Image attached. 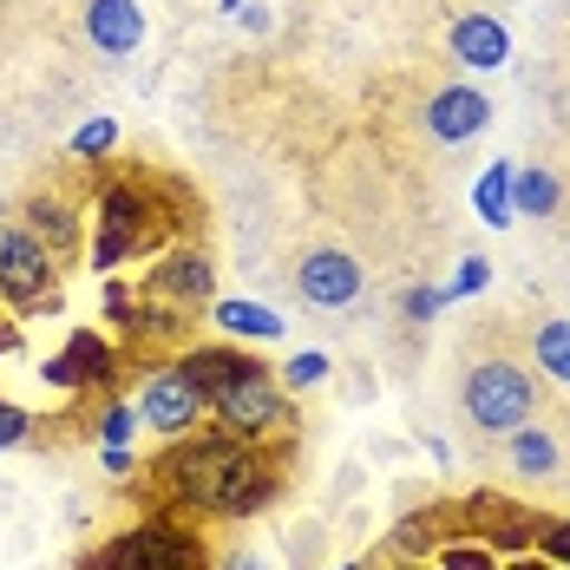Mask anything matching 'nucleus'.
Wrapping results in <instances>:
<instances>
[{
  "instance_id": "nucleus-1",
  "label": "nucleus",
  "mask_w": 570,
  "mask_h": 570,
  "mask_svg": "<svg viewBox=\"0 0 570 570\" xmlns=\"http://www.w3.org/2000/svg\"><path fill=\"white\" fill-rule=\"evenodd\" d=\"M165 243V224H158V204L145 184H99V229H92V269L112 276L118 263L145 256Z\"/></svg>"
},
{
  "instance_id": "nucleus-2",
  "label": "nucleus",
  "mask_w": 570,
  "mask_h": 570,
  "mask_svg": "<svg viewBox=\"0 0 570 570\" xmlns=\"http://www.w3.org/2000/svg\"><path fill=\"white\" fill-rule=\"evenodd\" d=\"M243 446L249 440H229L224 426L217 433H184L151 472H158V485H165V499H171L177 512H210L217 505V485H224V472L236 465Z\"/></svg>"
},
{
  "instance_id": "nucleus-3",
  "label": "nucleus",
  "mask_w": 570,
  "mask_h": 570,
  "mask_svg": "<svg viewBox=\"0 0 570 570\" xmlns=\"http://www.w3.org/2000/svg\"><path fill=\"white\" fill-rule=\"evenodd\" d=\"M92 570H217V564H210L204 538L184 531L177 518H145V524L106 538L99 558H92Z\"/></svg>"
},
{
  "instance_id": "nucleus-4",
  "label": "nucleus",
  "mask_w": 570,
  "mask_h": 570,
  "mask_svg": "<svg viewBox=\"0 0 570 570\" xmlns=\"http://www.w3.org/2000/svg\"><path fill=\"white\" fill-rule=\"evenodd\" d=\"M531 406H538V387H531V374L518 361H505V354L472 361V374H465V413H472L479 433H505L512 440L518 426L531 420Z\"/></svg>"
},
{
  "instance_id": "nucleus-5",
  "label": "nucleus",
  "mask_w": 570,
  "mask_h": 570,
  "mask_svg": "<svg viewBox=\"0 0 570 570\" xmlns=\"http://www.w3.org/2000/svg\"><path fill=\"white\" fill-rule=\"evenodd\" d=\"M210 413H217V426H224L229 440H249V446H263L269 433H283L288 420H295L283 381H276L269 367H256V374L217 387V394H210Z\"/></svg>"
},
{
  "instance_id": "nucleus-6",
  "label": "nucleus",
  "mask_w": 570,
  "mask_h": 570,
  "mask_svg": "<svg viewBox=\"0 0 570 570\" xmlns=\"http://www.w3.org/2000/svg\"><path fill=\"white\" fill-rule=\"evenodd\" d=\"M138 420L151 426V433H165V440H184V433H197L204 426V406L210 394L190 381V367L184 361H165V367H151L145 381H138Z\"/></svg>"
},
{
  "instance_id": "nucleus-7",
  "label": "nucleus",
  "mask_w": 570,
  "mask_h": 570,
  "mask_svg": "<svg viewBox=\"0 0 570 570\" xmlns=\"http://www.w3.org/2000/svg\"><path fill=\"white\" fill-rule=\"evenodd\" d=\"M53 263H59V256L27 224L0 229V302H7V308H40V302L53 308V302H59Z\"/></svg>"
},
{
  "instance_id": "nucleus-8",
  "label": "nucleus",
  "mask_w": 570,
  "mask_h": 570,
  "mask_svg": "<svg viewBox=\"0 0 570 570\" xmlns=\"http://www.w3.org/2000/svg\"><path fill=\"white\" fill-rule=\"evenodd\" d=\"M276 492H283V465L269 446H243L236 465L224 472V485H217V505L210 518H256L276 505Z\"/></svg>"
},
{
  "instance_id": "nucleus-9",
  "label": "nucleus",
  "mask_w": 570,
  "mask_h": 570,
  "mask_svg": "<svg viewBox=\"0 0 570 570\" xmlns=\"http://www.w3.org/2000/svg\"><path fill=\"white\" fill-rule=\"evenodd\" d=\"M145 295L165 308H210L217 302V263L204 249H165L145 269Z\"/></svg>"
},
{
  "instance_id": "nucleus-10",
  "label": "nucleus",
  "mask_w": 570,
  "mask_h": 570,
  "mask_svg": "<svg viewBox=\"0 0 570 570\" xmlns=\"http://www.w3.org/2000/svg\"><path fill=\"white\" fill-rule=\"evenodd\" d=\"M361 263L347 256V249H308L302 263H295V295L302 302H315V308H347L354 295H361Z\"/></svg>"
},
{
  "instance_id": "nucleus-11",
  "label": "nucleus",
  "mask_w": 570,
  "mask_h": 570,
  "mask_svg": "<svg viewBox=\"0 0 570 570\" xmlns=\"http://www.w3.org/2000/svg\"><path fill=\"white\" fill-rule=\"evenodd\" d=\"M492 125V99L479 92V86H446V92H433V106H426V131L440 138V145H465V138H479Z\"/></svg>"
},
{
  "instance_id": "nucleus-12",
  "label": "nucleus",
  "mask_w": 570,
  "mask_h": 570,
  "mask_svg": "<svg viewBox=\"0 0 570 570\" xmlns=\"http://www.w3.org/2000/svg\"><path fill=\"white\" fill-rule=\"evenodd\" d=\"M86 33H92V47L106 59L138 53V40H145V7H138V0H86Z\"/></svg>"
},
{
  "instance_id": "nucleus-13",
  "label": "nucleus",
  "mask_w": 570,
  "mask_h": 570,
  "mask_svg": "<svg viewBox=\"0 0 570 570\" xmlns=\"http://www.w3.org/2000/svg\"><path fill=\"white\" fill-rule=\"evenodd\" d=\"M446 47H453V59L479 66V72H492V66H505V53H512V33H505L492 13H465V20H453Z\"/></svg>"
},
{
  "instance_id": "nucleus-14",
  "label": "nucleus",
  "mask_w": 570,
  "mask_h": 570,
  "mask_svg": "<svg viewBox=\"0 0 570 570\" xmlns=\"http://www.w3.org/2000/svg\"><path fill=\"white\" fill-rule=\"evenodd\" d=\"M210 322H217L224 342H283V315L263 308V302H243V295H217Z\"/></svg>"
},
{
  "instance_id": "nucleus-15",
  "label": "nucleus",
  "mask_w": 570,
  "mask_h": 570,
  "mask_svg": "<svg viewBox=\"0 0 570 570\" xmlns=\"http://www.w3.org/2000/svg\"><path fill=\"white\" fill-rule=\"evenodd\" d=\"M184 367H190V381H197L204 394H217V387H229V381L256 374L263 361H256L249 347H236V342H204V347H190V354H184Z\"/></svg>"
},
{
  "instance_id": "nucleus-16",
  "label": "nucleus",
  "mask_w": 570,
  "mask_h": 570,
  "mask_svg": "<svg viewBox=\"0 0 570 570\" xmlns=\"http://www.w3.org/2000/svg\"><path fill=\"white\" fill-rule=\"evenodd\" d=\"M66 361H72V381L79 387H112L118 381V347L99 328H72L66 335Z\"/></svg>"
},
{
  "instance_id": "nucleus-17",
  "label": "nucleus",
  "mask_w": 570,
  "mask_h": 570,
  "mask_svg": "<svg viewBox=\"0 0 570 570\" xmlns=\"http://www.w3.org/2000/svg\"><path fill=\"white\" fill-rule=\"evenodd\" d=\"M20 217H27V229H33L53 256H72V249H79V210H72V204H59V197H33Z\"/></svg>"
},
{
  "instance_id": "nucleus-18",
  "label": "nucleus",
  "mask_w": 570,
  "mask_h": 570,
  "mask_svg": "<svg viewBox=\"0 0 570 570\" xmlns=\"http://www.w3.org/2000/svg\"><path fill=\"white\" fill-rule=\"evenodd\" d=\"M564 204V184L544 171V165H518L512 171V210L518 217H558Z\"/></svg>"
},
{
  "instance_id": "nucleus-19",
  "label": "nucleus",
  "mask_w": 570,
  "mask_h": 570,
  "mask_svg": "<svg viewBox=\"0 0 570 570\" xmlns=\"http://www.w3.org/2000/svg\"><path fill=\"white\" fill-rule=\"evenodd\" d=\"M558 465H564L558 440H551L544 426H531V420H524V426L512 433V472H518V479H551Z\"/></svg>"
},
{
  "instance_id": "nucleus-20",
  "label": "nucleus",
  "mask_w": 570,
  "mask_h": 570,
  "mask_svg": "<svg viewBox=\"0 0 570 570\" xmlns=\"http://www.w3.org/2000/svg\"><path fill=\"white\" fill-rule=\"evenodd\" d=\"M512 158H499V165H492V171L479 177V190H472V204H479V217H485V224L492 229H512Z\"/></svg>"
},
{
  "instance_id": "nucleus-21",
  "label": "nucleus",
  "mask_w": 570,
  "mask_h": 570,
  "mask_svg": "<svg viewBox=\"0 0 570 570\" xmlns=\"http://www.w3.org/2000/svg\"><path fill=\"white\" fill-rule=\"evenodd\" d=\"M531 361H538L551 381H564V387H570V322H564V315H551V322L531 335Z\"/></svg>"
},
{
  "instance_id": "nucleus-22",
  "label": "nucleus",
  "mask_w": 570,
  "mask_h": 570,
  "mask_svg": "<svg viewBox=\"0 0 570 570\" xmlns=\"http://www.w3.org/2000/svg\"><path fill=\"white\" fill-rule=\"evenodd\" d=\"M433 564L440 570H499V551H492L485 538H446Z\"/></svg>"
},
{
  "instance_id": "nucleus-23",
  "label": "nucleus",
  "mask_w": 570,
  "mask_h": 570,
  "mask_svg": "<svg viewBox=\"0 0 570 570\" xmlns=\"http://www.w3.org/2000/svg\"><path fill=\"white\" fill-rule=\"evenodd\" d=\"M145 420H138V406L131 400H112L106 413H99V446H131V433H138Z\"/></svg>"
},
{
  "instance_id": "nucleus-24",
  "label": "nucleus",
  "mask_w": 570,
  "mask_h": 570,
  "mask_svg": "<svg viewBox=\"0 0 570 570\" xmlns=\"http://www.w3.org/2000/svg\"><path fill=\"white\" fill-rule=\"evenodd\" d=\"M322 381H328V354L322 347H302V354L283 361V387H322Z\"/></svg>"
},
{
  "instance_id": "nucleus-25",
  "label": "nucleus",
  "mask_w": 570,
  "mask_h": 570,
  "mask_svg": "<svg viewBox=\"0 0 570 570\" xmlns=\"http://www.w3.org/2000/svg\"><path fill=\"white\" fill-rule=\"evenodd\" d=\"M118 145V125L112 118H86L79 131H72V158H106Z\"/></svg>"
},
{
  "instance_id": "nucleus-26",
  "label": "nucleus",
  "mask_w": 570,
  "mask_h": 570,
  "mask_svg": "<svg viewBox=\"0 0 570 570\" xmlns=\"http://www.w3.org/2000/svg\"><path fill=\"white\" fill-rule=\"evenodd\" d=\"M485 283H492V263L485 256H465L453 269V283H446V302H465V295H479Z\"/></svg>"
},
{
  "instance_id": "nucleus-27",
  "label": "nucleus",
  "mask_w": 570,
  "mask_h": 570,
  "mask_svg": "<svg viewBox=\"0 0 570 570\" xmlns=\"http://www.w3.org/2000/svg\"><path fill=\"white\" fill-rule=\"evenodd\" d=\"M27 440H33V413L13 406V400H0V453H13V446H27Z\"/></svg>"
},
{
  "instance_id": "nucleus-28",
  "label": "nucleus",
  "mask_w": 570,
  "mask_h": 570,
  "mask_svg": "<svg viewBox=\"0 0 570 570\" xmlns=\"http://www.w3.org/2000/svg\"><path fill=\"white\" fill-rule=\"evenodd\" d=\"M538 551L570 570V518H544V524H538Z\"/></svg>"
},
{
  "instance_id": "nucleus-29",
  "label": "nucleus",
  "mask_w": 570,
  "mask_h": 570,
  "mask_svg": "<svg viewBox=\"0 0 570 570\" xmlns=\"http://www.w3.org/2000/svg\"><path fill=\"white\" fill-rule=\"evenodd\" d=\"M426 544H433V518H406L394 531V558H420Z\"/></svg>"
},
{
  "instance_id": "nucleus-30",
  "label": "nucleus",
  "mask_w": 570,
  "mask_h": 570,
  "mask_svg": "<svg viewBox=\"0 0 570 570\" xmlns=\"http://www.w3.org/2000/svg\"><path fill=\"white\" fill-rule=\"evenodd\" d=\"M413 322H433L440 308H446V288H406V302H400Z\"/></svg>"
},
{
  "instance_id": "nucleus-31",
  "label": "nucleus",
  "mask_w": 570,
  "mask_h": 570,
  "mask_svg": "<svg viewBox=\"0 0 570 570\" xmlns=\"http://www.w3.org/2000/svg\"><path fill=\"white\" fill-rule=\"evenodd\" d=\"M40 381H47V387H79V381H72V361H66V347L40 361Z\"/></svg>"
},
{
  "instance_id": "nucleus-32",
  "label": "nucleus",
  "mask_w": 570,
  "mask_h": 570,
  "mask_svg": "<svg viewBox=\"0 0 570 570\" xmlns=\"http://www.w3.org/2000/svg\"><path fill=\"white\" fill-rule=\"evenodd\" d=\"M99 465H106V472H112V479H125V472H131V465H138V459H131V446H106V453H99Z\"/></svg>"
},
{
  "instance_id": "nucleus-33",
  "label": "nucleus",
  "mask_w": 570,
  "mask_h": 570,
  "mask_svg": "<svg viewBox=\"0 0 570 570\" xmlns=\"http://www.w3.org/2000/svg\"><path fill=\"white\" fill-rule=\"evenodd\" d=\"M499 570H564V564H558V558H544V551H538V558H531V551H518V558H505Z\"/></svg>"
},
{
  "instance_id": "nucleus-34",
  "label": "nucleus",
  "mask_w": 570,
  "mask_h": 570,
  "mask_svg": "<svg viewBox=\"0 0 570 570\" xmlns=\"http://www.w3.org/2000/svg\"><path fill=\"white\" fill-rule=\"evenodd\" d=\"M224 570H269V558H263V551H229Z\"/></svg>"
},
{
  "instance_id": "nucleus-35",
  "label": "nucleus",
  "mask_w": 570,
  "mask_h": 570,
  "mask_svg": "<svg viewBox=\"0 0 570 570\" xmlns=\"http://www.w3.org/2000/svg\"><path fill=\"white\" fill-rule=\"evenodd\" d=\"M394 570H440V564H426V558H400Z\"/></svg>"
},
{
  "instance_id": "nucleus-36",
  "label": "nucleus",
  "mask_w": 570,
  "mask_h": 570,
  "mask_svg": "<svg viewBox=\"0 0 570 570\" xmlns=\"http://www.w3.org/2000/svg\"><path fill=\"white\" fill-rule=\"evenodd\" d=\"M335 570H361V564H335Z\"/></svg>"
}]
</instances>
